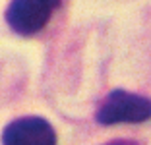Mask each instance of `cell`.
Here are the masks:
<instances>
[{"mask_svg": "<svg viewBox=\"0 0 151 145\" xmlns=\"http://www.w3.org/2000/svg\"><path fill=\"white\" fill-rule=\"evenodd\" d=\"M151 118V101L147 97L134 95V93L116 91L109 93L107 99L101 103L97 110V122L105 126L112 124H139Z\"/></svg>", "mask_w": 151, "mask_h": 145, "instance_id": "obj_1", "label": "cell"}, {"mask_svg": "<svg viewBox=\"0 0 151 145\" xmlns=\"http://www.w3.org/2000/svg\"><path fill=\"white\" fill-rule=\"evenodd\" d=\"M60 0H12L6 22L19 35H35L52 18Z\"/></svg>", "mask_w": 151, "mask_h": 145, "instance_id": "obj_2", "label": "cell"}, {"mask_svg": "<svg viewBox=\"0 0 151 145\" xmlns=\"http://www.w3.org/2000/svg\"><path fill=\"white\" fill-rule=\"evenodd\" d=\"M4 145H56V134L45 118L25 116L10 122L2 132Z\"/></svg>", "mask_w": 151, "mask_h": 145, "instance_id": "obj_3", "label": "cell"}, {"mask_svg": "<svg viewBox=\"0 0 151 145\" xmlns=\"http://www.w3.org/2000/svg\"><path fill=\"white\" fill-rule=\"evenodd\" d=\"M109 145H124V143H109Z\"/></svg>", "mask_w": 151, "mask_h": 145, "instance_id": "obj_4", "label": "cell"}]
</instances>
